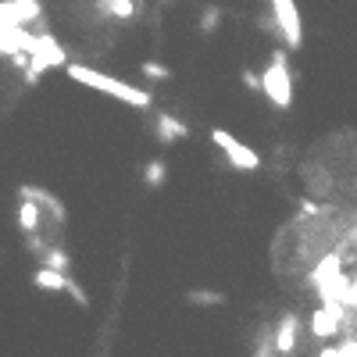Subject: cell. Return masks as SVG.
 <instances>
[{
	"mask_svg": "<svg viewBox=\"0 0 357 357\" xmlns=\"http://www.w3.org/2000/svg\"><path fill=\"white\" fill-rule=\"evenodd\" d=\"M68 68V79L79 82V86H86V90H97V93H108L122 104H129V108H151V93H146L143 86H129V82H122V79H111V75H104L90 65H79V61H72Z\"/></svg>",
	"mask_w": 357,
	"mask_h": 357,
	"instance_id": "6da1fadb",
	"label": "cell"
},
{
	"mask_svg": "<svg viewBox=\"0 0 357 357\" xmlns=\"http://www.w3.org/2000/svg\"><path fill=\"white\" fill-rule=\"evenodd\" d=\"M258 93H264L276 111H289V104H293V82H289V61H286L282 50L271 54L268 68L261 72V90Z\"/></svg>",
	"mask_w": 357,
	"mask_h": 357,
	"instance_id": "7a4b0ae2",
	"label": "cell"
},
{
	"mask_svg": "<svg viewBox=\"0 0 357 357\" xmlns=\"http://www.w3.org/2000/svg\"><path fill=\"white\" fill-rule=\"evenodd\" d=\"M211 139L218 143V151L233 161L240 172H258L261 168V157H258V151H250L247 143H240L233 133H225V129H211Z\"/></svg>",
	"mask_w": 357,
	"mask_h": 357,
	"instance_id": "3957f363",
	"label": "cell"
},
{
	"mask_svg": "<svg viewBox=\"0 0 357 357\" xmlns=\"http://www.w3.org/2000/svg\"><path fill=\"white\" fill-rule=\"evenodd\" d=\"M340 322H343V304H322V307H314L307 329L314 340H332L340 332Z\"/></svg>",
	"mask_w": 357,
	"mask_h": 357,
	"instance_id": "277c9868",
	"label": "cell"
},
{
	"mask_svg": "<svg viewBox=\"0 0 357 357\" xmlns=\"http://www.w3.org/2000/svg\"><path fill=\"white\" fill-rule=\"evenodd\" d=\"M271 8H276V22H279V29H282V36H286V44L297 50L300 47V15H297V4L293 0H271Z\"/></svg>",
	"mask_w": 357,
	"mask_h": 357,
	"instance_id": "5b68a950",
	"label": "cell"
},
{
	"mask_svg": "<svg viewBox=\"0 0 357 357\" xmlns=\"http://www.w3.org/2000/svg\"><path fill=\"white\" fill-rule=\"evenodd\" d=\"M39 0H0V22L26 26L29 18H39Z\"/></svg>",
	"mask_w": 357,
	"mask_h": 357,
	"instance_id": "8992f818",
	"label": "cell"
},
{
	"mask_svg": "<svg viewBox=\"0 0 357 357\" xmlns=\"http://www.w3.org/2000/svg\"><path fill=\"white\" fill-rule=\"evenodd\" d=\"M297 332H300V318L297 314H286V318L279 322V329H276V340H271L276 347L271 350L276 354H293L297 350Z\"/></svg>",
	"mask_w": 357,
	"mask_h": 357,
	"instance_id": "52a82bcc",
	"label": "cell"
},
{
	"mask_svg": "<svg viewBox=\"0 0 357 357\" xmlns=\"http://www.w3.org/2000/svg\"><path fill=\"white\" fill-rule=\"evenodd\" d=\"M18 229H22L26 236L44 229V207H39L32 197H22V204H18Z\"/></svg>",
	"mask_w": 357,
	"mask_h": 357,
	"instance_id": "ba28073f",
	"label": "cell"
},
{
	"mask_svg": "<svg viewBox=\"0 0 357 357\" xmlns=\"http://www.w3.org/2000/svg\"><path fill=\"white\" fill-rule=\"evenodd\" d=\"M32 282H36L39 289H47V293H65V286H68V271H57V268L39 264L36 276H32Z\"/></svg>",
	"mask_w": 357,
	"mask_h": 357,
	"instance_id": "9c48e42d",
	"label": "cell"
},
{
	"mask_svg": "<svg viewBox=\"0 0 357 357\" xmlns=\"http://www.w3.org/2000/svg\"><path fill=\"white\" fill-rule=\"evenodd\" d=\"M157 122V136H161V143H175V139H186V136H190V129H186V125L175 118V115H157L154 118Z\"/></svg>",
	"mask_w": 357,
	"mask_h": 357,
	"instance_id": "30bf717a",
	"label": "cell"
},
{
	"mask_svg": "<svg viewBox=\"0 0 357 357\" xmlns=\"http://www.w3.org/2000/svg\"><path fill=\"white\" fill-rule=\"evenodd\" d=\"M39 254H44V264L47 268H57V271H68V254L61 247H44L39 250Z\"/></svg>",
	"mask_w": 357,
	"mask_h": 357,
	"instance_id": "8fae6325",
	"label": "cell"
},
{
	"mask_svg": "<svg viewBox=\"0 0 357 357\" xmlns=\"http://www.w3.org/2000/svg\"><path fill=\"white\" fill-rule=\"evenodd\" d=\"M143 182H146V186H161V182H164V161H151V164H146Z\"/></svg>",
	"mask_w": 357,
	"mask_h": 357,
	"instance_id": "7c38bea8",
	"label": "cell"
},
{
	"mask_svg": "<svg viewBox=\"0 0 357 357\" xmlns=\"http://www.w3.org/2000/svg\"><path fill=\"white\" fill-rule=\"evenodd\" d=\"M108 11L118 15V18H133V15H136V4H133V0H108Z\"/></svg>",
	"mask_w": 357,
	"mask_h": 357,
	"instance_id": "4fadbf2b",
	"label": "cell"
},
{
	"mask_svg": "<svg viewBox=\"0 0 357 357\" xmlns=\"http://www.w3.org/2000/svg\"><path fill=\"white\" fill-rule=\"evenodd\" d=\"M143 75H151V79H168L172 72L161 68V65H154V61H143Z\"/></svg>",
	"mask_w": 357,
	"mask_h": 357,
	"instance_id": "5bb4252c",
	"label": "cell"
},
{
	"mask_svg": "<svg viewBox=\"0 0 357 357\" xmlns=\"http://www.w3.org/2000/svg\"><path fill=\"white\" fill-rule=\"evenodd\" d=\"M225 297H218V293H190V304H222Z\"/></svg>",
	"mask_w": 357,
	"mask_h": 357,
	"instance_id": "9a60e30c",
	"label": "cell"
},
{
	"mask_svg": "<svg viewBox=\"0 0 357 357\" xmlns=\"http://www.w3.org/2000/svg\"><path fill=\"white\" fill-rule=\"evenodd\" d=\"M243 86H247V90H261V75H254L250 68H243Z\"/></svg>",
	"mask_w": 357,
	"mask_h": 357,
	"instance_id": "2e32d148",
	"label": "cell"
}]
</instances>
